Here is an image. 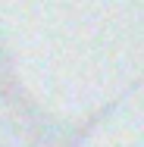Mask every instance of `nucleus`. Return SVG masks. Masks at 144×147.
I'll return each mask as SVG.
<instances>
[]
</instances>
